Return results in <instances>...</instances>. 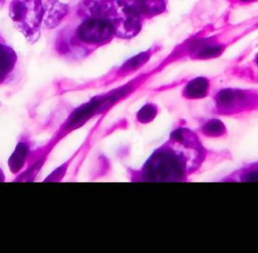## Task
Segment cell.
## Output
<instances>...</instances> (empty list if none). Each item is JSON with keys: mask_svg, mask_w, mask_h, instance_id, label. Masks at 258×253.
<instances>
[{"mask_svg": "<svg viewBox=\"0 0 258 253\" xmlns=\"http://www.w3.org/2000/svg\"><path fill=\"white\" fill-rule=\"evenodd\" d=\"M156 115V108L153 105H145L137 114V118L142 123H147L151 121Z\"/></svg>", "mask_w": 258, "mask_h": 253, "instance_id": "obj_12", "label": "cell"}, {"mask_svg": "<svg viewBox=\"0 0 258 253\" xmlns=\"http://www.w3.org/2000/svg\"><path fill=\"white\" fill-rule=\"evenodd\" d=\"M16 54L12 48L0 43V82L12 71Z\"/></svg>", "mask_w": 258, "mask_h": 253, "instance_id": "obj_7", "label": "cell"}, {"mask_svg": "<svg viewBox=\"0 0 258 253\" xmlns=\"http://www.w3.org/2000/svg\"><path fill=\"white\" fill-rule=\"evenodd\" d=\"M257 62H258V59H257Z\"/></svg>", "mask_w": 258, "mask_h": 253, "instance_id": "obj_17", "label": "cell"}, {"mask_svg": "<svg viewBox=\"0 0 258 253\" xmlns=\"http://www.w3.org/2000/svg\"><path fill=\"white\" fill-rule=\"evenodd\" d=\"M4 3H5V0H0V9H1L2 6L4 5Z\"/></svg>", "mask_w": 258, "mask_h": 253, "instance_id": "obj_15", "label": "cell"}, {"mask_svg": "<svg viewBox=\"0 0 258 253\" xmlns=\"http://www.w3.org/2000/svg\"><path fill=\"white\" fill-rule=\"evenodd\" d=\"M149 58V54L148 52H142L139 53L133 57H131L130 59H128L121 68L122 71L124 72H130V71H134L137 70L139 67L143 66Z\"/></svg>", "mask_w": 258, "mask_h": 253, "instance_id": "obj_10", "label": "cell"}, {"mask_svg": "<svg viewBox=\"0 0 258 253\" xmlns=\"http://www.w3.org/2000/svg\"><path fill=\"white\" fill-rule=\"evenodd\" d=\"M222 52V47L219 45H211L206 46L203 49L199 50V57L202 58H209V57H215L218 56Z\"/></svg>", "mask_w": 258, "mask_h": 253, "instance_id": "obj_13", "label": "cell"}, {"mask_svg": "<svg viewBox=\"0 0 258 253\" xmlns=\"http://www.w3.org/2000/svg\"><path fill=\"white\" fill-rule=\"evenodd\" d=\"M208 81L205 78H196L185 87V96L188 98H202L207 94Z\"/></svg>", "mask_w": 258, "mask_h": 253, "instance_id": "obj_8", "label": "cell"}, {"mask_svg": "<svg viewBox=\"0 0 258 253\" xmlns=\"http://www.w3.org/2000/svg\"><path fill=\"white\" fill-rule=\"evenodd\" d=\"M242 2H252V1H255V0H240Z\"/></svg>", "mask_w": 258, "mask_h": 253, "instance_id": "obj_16", "label": "cell"}, {"mask_svg": "<svg viewBox=\"0 0 258 253\" xmlns=\"http://www.w3.org/2000/svg\"><path fill=\"white\" fill-rule=\"evenodd\" d=\"M91 10L94 16L106 19L112 26L114 34L119 37H133L141 28L140 14L124 0L96 2Z\"/></svg>", "mask_w": 258, "mask_h": 253, "instance_id": "obj_1", "label": "cell"}, {"mask_svg": "<svg viewBox=\"0 0 258 253\" xmlns=\"http://www.w3.org/2000/svg\"><path fill=\"white\" fill-rule=\"evenodd\" d=\"M27 155V146L23 143H19L16 146V149L9 158V168L11 171H18L24 164L25 158Z\"/></svg>", "mask_w": 258, "mask_h": 253, "instance_id": "obj_9", "label": "cell"}, {"mask_svg": "<svg viewBox=\"0 0 258 253\" xmlns=\"http://www.w3.org/2000/svg\"><path fill=\"white\" fill-rule=\"evenodd\" d=\"M114 34L110 23L99 16L86 19L78 29L79 38L86 43H102Z\"/></svg>", "mask_w": 258, "mask_h": 253, "instance_id": "obj_4", "label": "cell"}, {"mask_svg": "<svg viewBox=\"0 0 258 253\" xmlns=\"http://www.w3.org/2000/svg\"><path fill=\"white\" fill-rule=\"evenodd\" d=\"M68 11L69 7L67 4L58 0H47L43 4L42 25L47 29L56 27L68 14Z\"/></svg>", "mask_w": 258, "mask_h": 253, "instance_id": "obj_5", "label": "cell"}, {"mask_svg": "<svg viewBox=\"0 0 258 253\" xmlns=\"http://www.w3.org/2000/svg\"><path fill=\"white\" fill-rule=\"evenodd\" d=\"M9 15L27 40L37 39L43 16L41 0H13L9 7Z\"/></svg>", "mask_w": 258, "mask_h": 253, "instance_id": "obj_2", "label": "cell"}, {"mask_svg": "<svg viewBox=\"0 0 258 253\" xmlns=\"http://www.w3.org/2000/svg\"><path fill=\"white\" fill-rule=\"evenodd\" d=\"M139 14H157L164 10L163 0H127Z\"/></svg>", "mask_w": 258, "mask_h": 253, "instance_id": "obj_6", "label": "cell"}, {"mask_svg": "<svg viewBox=\"0 0 258 253\" xmlns=\"http://www.w3.org/2000/svg\"><path fill=\"white\" fill-rule=\"evenodd\" d=\"M205 134L209 136H220L225 132V126L219 120H212L204 126Z\"/></svg>", "mask_w": 258, "mask_h": 253, "instance_id": "obj_11", "label": "cell"}, {"mask_svg": "<svg viewBox=\"0 0 258 253\" xmlns=\"http://www.w3.org/2000/svg\"><path fill=\"white\" fill-rule=\"evenodd\" d=\"M181 159L167 151L154 154L145 168V175L154 181H173L180 178L183 167Z\"/></svg>", "mask_w": 258, "mask_h": 253, "instance_id": "obj_3", "label": "cell"}, {"mask_svg": "<svg viewBox=\"0 0 258 253\" xmlns=\"http://www.w3.org/2000/svg\"><path fill=\"white\" fill-rule=\"evenodd\" d=\"M245 179L248 181H258V171H252L245 176Z\"/></svg>", "mask_w": 258, "mask_h": 253, "instance_id": "obj_14", "label": "cell"}]
</instances>
